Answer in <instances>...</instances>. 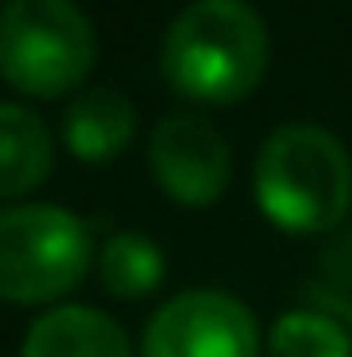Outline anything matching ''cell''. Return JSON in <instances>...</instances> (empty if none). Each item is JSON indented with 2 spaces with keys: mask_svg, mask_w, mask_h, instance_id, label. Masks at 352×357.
<instances>
[{
  "mask_svg": "<svg viewBox=\"0 0 352 357\" xmlns=\"http://www.w3.org/2000/svg\"><path fill=\"white\" fill-rule=\"evenodd\" d=\"M54 167V145L45 122L23 105L0 100V199L36 190Z\"/></svg>",
  "mask_w": 352,
  "mask_h": 357,
  "instance_id": "obj_9",
  "label": "cell"
},
{
  "mask_svg": "<svg viewBox=\"0 0 352 357\" xmlns=\"http://www.w3.org/2000/svg\"><path fill=\"white\" fill-rule=\"evenodd\" d=\"M257 321L226 289H185L145 326L141 357H257Z\"/></svg>",
  "mask_w": 352,
  "mask_h": 357,
  "instance_id": "obj_5",
  "label": "cell"
},
{
  "mask_svg": "<svg viewBox=\"0 0 352 357\" xmlns=\"http://www.w3.org/2000/svg\"><path fill=\"white\" fill-rule=\"evenodd\" d=\"M253 195L266 222L289 236L335 231L352 204V158L344 140L317 122L275 127L257 149Z\"/></svg>",
  "mask_w": 352,
  "mask_h": 357,
  "instance_id": "obj_2",
  "label": "cell"
},
{
  "mask_svg": "<svg viewBox=\"0 0 352 357\" xmlns=\"http://www.w3.org/2000/svg\"><path fill=\"white\" fill-rule=\"evenodd\" d=\"M150 172L168 199L203 208L230 185V145L208 118L168 114L150 136Z\"/></svg>",
  "mask_w": 352,
  "mask_h": 357,
  "instance_id": "obj_6",
  "label": "cell"
},
{
  "mask_svg": "<svg viewBox=\"0 0 352 357\" xmlns=\"http://www.w3.org/2000/svg\"><path fill=\"white\" fill-rule=\"evenodd\" d=\"M266 353L271 357H352V335L326 312H285L266 331Z\"/></svg>",
  "mask_w": 352,
  "mask_h": 357,
  "instance_id": "obj_11",
  "label": "cell"
},
{
  "mask_svg": "<svg viewBox=\"0 0 352 357\" xmlns=\"http://www.w3.org/2000/svg\"><path fill=\"white\" fill-rule=\"evenodd\" d=\"M271 41L248 0H190L163 36V77L194 105H239L266 77Z\"/></svg>",
  "mask_w": 352,
  "mask_h": 357,
  "instance_id": "obj_1",
  "label": "cell"
},
{
  "mask_svg": "<svg viewBox=\"0 0 352 357\" xmlns=\"http://www.w3.org/2000/svg\"><path fill=\"white\" fill-rule=\"evenodd\" d=\"M136 140V105L113 86H90L63 114V145L81 163H109Z\"/></svg>",
  "mask_w": 352,
  "mask_h": 357,
  "instance_id": "obj_8",
  "label": "cell"
},
{
  "mask_svg": "<svg viewBox=\"0 0 352 357\" xmlns=\"http://www.w3.org/2000/svg\"><path fill=\"white\" fill-rule=\"evenodd\" d=\"M23 357H131V344L109 312L63 303L27 326Z\"/></svg>",
  "mask_w": 352,
  "mask_h": 357,
  "instance_id": "obj_7",
  "label": "cell"
},
{
  "mask_svg": "<svg viewBox=\"0 0 352 357\" xmlns=\"http://www.w3.org/2000/svg\"><path fill=\"white\" fill-rule=\"evenodd\" d=\"M90 267V231L59 204H14L0 213V298L18 307L63 298Z\"/></svg>",
  "mask_w": 352,
  "mask_h": 357,
  "instance_id": "obj_4",
  "label": "cell"
},
{
  "mask_svg": "<svg viewBox=\"0 0 352 357\" xmlns=\"http://www.w3.org/2000/svg\"><path fill=\"white\" fill-rule=\"evenodd\" d=\"M95 63V27L72 0L0 5V77L36 100L68 96Z\"/></svg>",
  "mask_w": 352,
  "mask_h": 357,
  "instance_id": "obj_3",
  "label": "cell"
},
{
  "mask_svg": "<svg viewBox=\"0 0 352 357\" xmlns=\"http://www.w3.org/2000/svg\"><path fill=\"white\" fill-rule=\"evenodd\" d=\"M163 249L136 231H118L99 249V280L113 298H145L163 285Z\"/></svg>",
  "mask_w": 352,
  "mask_h": 357,
  "instance_id": "obj_10",
  "label": "cell"
}]
</instances>
